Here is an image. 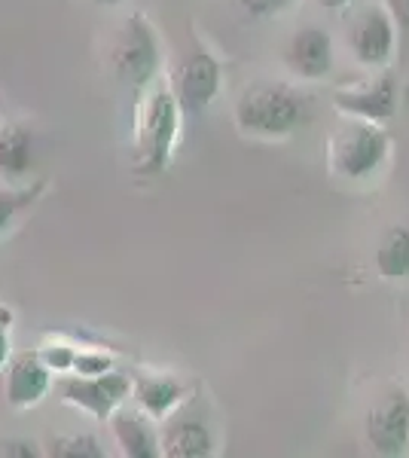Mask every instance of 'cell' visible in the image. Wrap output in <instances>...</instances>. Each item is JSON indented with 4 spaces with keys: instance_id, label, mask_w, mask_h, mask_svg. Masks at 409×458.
I'll return each mask as SVG.
<instances>
[{
    "instance_id": "obj_14",
    "label": "cell",
    "mask_w": 409,
    "mask_h": 458,
    "mask_svg": "<svg viewBox=\"0 0 409 458\" xmlns=\"http://www.w3.org/2000/svg\"><path fill=\"white\" fill-rule=\"evenodd\" d=\"M132 397L141 412H147L153 422H162L183 401V386L175 376H141L132 382Z\"/></svg>"
},
{
    "instance_id": "obj_3",
    "label": "cell",
    "mask_w": 409,
    "mask_h": 458,
    "mask_svg": "<svg viewBox=\"0 0 409 458\" xmlns=\"http://www.w3.org/2000/svg\"><path fill=\"white\" fill-rule=\"evenodd\" d=\"M391 138L379 129V123H358L330 138V172L348 181L370 177L388 159Z\"/></svg>"
},
{
    "instance_id": "obj_10",
    "label": "cell",
    "mask_w": 409,
    "mask_h": 458,
    "mask_svg": "<svg viewBox=\"0 0 409 458\" xmlns=\"http://www.w3.org/2000/svg\"><path fill=\"white\" fill-rule=\"evenodd\" d=\"M337 107L348 116H358L363 123H385L397 110V86H394L391 73H382L376 83L348 89V92L333 95Z\"/></svg>"
},
{
    "instance_id": "obj_2",
    "label": "cell",
    "mask_w": 409,
    "mask_h": 458,
    "mask_svg": "<svg viewBox=\"0 0 409 458\" xmlns=\"http://www.w3.org/2000/svg\"><path fill=\"white\" fill-rule=\"evenodd\" d=\"M181 105L171 89H156L144 101L138 120V172L159 174L175 157L177 138H181Z\"/></svg>"
},
{
    "instance_id": "obj_26",
    "label": "cell",
    "mask_w": 409,
    "mask_h": 458,
    "mask_svg": "<svg viewBox=\"0 0 409 458\" xmlns=\"http://www.w3.org/2000/svg\"><path fill=\"white\" fill-rule=\"evenodd\" d=\"M95 4H101V6H116V4H123V0H95Z\"/></svg>"
},
{
    "instance_id": "obj_19",
    "label": "cell",
    "mask_w": 409,
    "mask_h": 458,
    "mask_svg": "<svg viewBox=\"0 0 409 458\" xmlns=\"http://www.w3.org/2000/svg\"><path fill=\"white\" fill-rule=\"evenodd\" d=\"M114 370V360L104 352H77L73 354V367L71 373L77 376H95V373H107Z\"/></svg>"
},
{
    "instance_id": "obj_9",
    "label": "cell",
    "mask_w": 409,
    "mask_h": 458,
    "mask_svg": "<svg viewBox=\"0 0 409 458\" xmlns=\"http://www.w3.org/2000/svg\"><path fill=\"white\" fill-rule=\"evenodd\" d=\"M352 53L367 68H382L394 55V19L388 10H367L352 28Z\"/></svg>"
},
{
    "instance_id": "obj_13",
    "label": "cell",
    "mask_w": 409,
    "mask_h": 458,
    "mask_svg": "<svg viewBox=\"0 0 409 458\" xmlns=\"http://www.w3.org/2000/svg\"><path fill=\"white\" fill-rule=\"evenodd\" d=\"M34 135L25 125H0V183L21 187L34 172Z\"/></svg>"
},
{
    "instance_id": "obj_5",
    "label": "cell",
    "mask_w": 409,
    "mask_h": 458,
    "mask_svg": "<svg viewBox=\"0 0 409 458\" xmlns=\"http://www.w3.org/2000/svg\"><path fill=\"white\" fill-rule=\"evenodd\" d=\"M62 401L77 406V410L89 412L95 422H107L114 416V410L132 397V379L125 373L107 370V373H95V376H77L64 379L62 386Z\"/></svg>"
},
{
    "instance_id": "obj_11",
    "label": "cell",
    "mask_w": 409,
    "mask_h": 458,
    "mask_svg": "<svg viewBox=\"0 0 409 458\" xmlns=\"http://www.w3.org/2000/svg\"><path fill=\"white\" fill-rule=\"evenodd\" d=\"M287 68L300 80H324L333 68V40L324 28H302L287 47Z\"/></svg>"
},
{
    "instance_id": "obj_1",
    "label": "cell",
    "mask_w": 409,
    "mask_h": 458,
    "mask_svg": "<svg viewBox=\"0 0 409 458\" xmlns=\"http://www.w3.org/2000/svg\"><path fill=\"white\" fill-rule=\"evenodd\" d=\"M306 123V98L285 83L244 89L235 105V125L254 138H285Z\"/></svg>"
},
{
    "instance_id": "obj_22",
    "label": "cell",
    "mask_w": 409,
    "mask_h": 458,
    "mask_svg": "<svg viewBox=\"0 0 409 458\" xmlns=\"http://www.w3.org/2000/svg\"><path fill=\"white\" fill-rule=\"evenodd\" d=\"M0 455L37 458V455H43V449H40V443H37V440H19V437H10V440H0Z\"/></svg>"
},
{
    "instance_id": "obj_18",
    "label": "cell",
    "mask_w": 409,
    "mask_h": 458,
    "mask_svg": "<svg viewBox=\"0 0 409 458\" xmlns=\"http://www.w3.org/2000/svg\"><path fill=\"white\" fill-rule=\"evenodd\" d=\"M43 455L49 458H104V446L92 434H58L47 443Z\"/></svg>"
},
{
    "instance_id": "obj_21",
    "label": "cell",
    "mask_w": 409,
    "mask_h": 458,
    "mask_svg": "<svg viewBox=\"0 0 409 458\" xmlns=\"http://www.w3.org/2000/svg\"><path fill=\"white\" fill-rule=\"evenodd\" d=\"M242 10L248 13V16L254 19H269V16H278V13H285L294 0H239Z\"/></svg>"
},
{
    "instance_id": "obj_6",
    "label": "cell",
    "mask_w": 409,
    "mask_h": 458,
    "mask_svg": "<svg viewBox=\"0 0 409 458\" xmlns=\"http://www.w3.org/2000/svg\"><path fill=\"white\" fill-rule=\"evenodd\" d=\"M223 64L208 49H192L171 73V95L183 114H202L220 92Z\"/></svg>"
},
{
    "instance_id": "obj_23",
    "label": "cell",
    "mask_w": 409,
    "mask_h": 458,
    "mask_svg": "<svg viewBox=\"0 0 409 458\" xmlns=\"http://www.w3.org/2000/svg\"><path fill=\"white\" fill-rule=\"evenodd\" d=\"M388 16L409 31V0H388Z\"/></svg>"
},
{
    "instance_id": "obj_7",
    "label": "cell",
    "mask_w": 409,
    "mask_h": 458,
    "mask_svg": "<svg viewBox=\"0 0 409 458\" xmlns=\"http://www.w3.org/2000/svg\"><path fill=\"white\" fill-rule=\"evenodd\" d=\"M367 440L379 455H400L409 446V397L391 391L367 416Z\"/></svg>"
},
{
    "instance_id": "obj_16",
    "label": "cell",
    "mask_w": 409,
    "mask_h": 458,
    "mask_svg": "<svg viewBox=\"0 0 409 458\" xmlns=\"http://www.w3.org/2000/svg\"><path fill=\"white\" fill-rule=\"evenodd\" d=\"M376 269L388 282H404L409 278V229L406 226H391L382 235L376 250Z\"/></svg>"
},
{
    "instance_id": "obj_8",
    "label": "cell",
    "mask_w": 409,
    "mask_h": 458,
    "mask_svg": "<svg viewBox=\"0 0 409 458\" xmlns=\"http://www.w3.org/2000/svg\"><path fill=\"white\" fill-rule=\"evenodd\" d=\"M52 370L43 364L37 352H21L13 360H6V382L4 394L13 410H31L49 394Z\"/></svg>"
},
{
    "instance_id": "obj_24",
    "label": "cell",
    "mask_w": 409,
    "mask_h": 458,
    "mask_svg": "<svg viewBox=\"0 0 409 458\" xmlns=\"http://www.w3.org/2000/svg\"><path fill=\"white\" fill-rule=\"evenodd\" d=\"M10 360V315H0V370Z\"/></svg>"
},
{
    "instance_id": "obj_17",
    "label": "cell",
    "mask_w": 409,
    "mask_h": 458,
    "mask_svg": "<svg viewBox=\"0 0 409 458\" xmlns=\"http://www.w3.org/2000/svg\"><path fill=\"white\" fill-rule=\"evenodd\" d=\"M43 190H47V181L34 183V187H6V183H0V235L16 224L21 211L31 208L43 196Z\"/></svg>"
},
{
    "instance_id": "obj_15",
    "label": "cell",
    "mask_w": 409,
    "mask_h": 458,
    "mask_svg": "<svg viewBox=\"0 0 409 458\" xmlns=\"http://www.w3.org/2000/svg\"><path fill=\"white\" fill-rule=\"evenodd\" d=\"M159 453L166 458H208L214 453L211 431L202 422H171L159 434Z\"/></svg>"
},
{
    "instance_id": "obj_4",
    "label": "cell",
    "mask_w": 409,
    "mask_h": 458,
    "mask_svg": "<svg viewBox=\"0 0 409 458\" xmlns=\"http://www.w3.org/2000/svg\"><path fill=\"white\" fill-rule=\"evenodd\" d=\"M110 58H114L116 77L135 89H144L159 71V37H156V28L144 16H132L123 25L120 37H116Z\"/></svg>"
},
{
    "instance_id": "obj_20",
    "label": "cell",
    "mask_w": 409,
    "mask_h": 458,
    "mask_svg": "<svg viewBox=\"0 0 409 458\" xmlns=\"http://www.w3.org/2000/svg\"><path fill=\"white\" fill-rule=\"evenodd\" d=\"M37 354H40L43 364H47L52 373H71L77 349H71V345H64V343H52V345H43Z\"/></svg>"
},
{
    "instance_id": "obj_25",
    "label": "cell",
    "mask_w": 409,
    "mask_h": 458,
    "mask_svg": "<svg viewBox=\"0 0 409 458\" xmlns=\"http://www.w3.org/2000/svg\"><path fill=\"white\" fill-rule=\"evenodd\" d=\"M324 6H330V10H342V6L348 4V0H321Z\"/></svg>"
},
{
    "instance_id": "obj_12",
    "label": "cell",
    "mask_w": 409,
    "mask_h": 458,
    "mask_svg": "<svg viewBox=\"0 0 409 458\" xmlns=\"http://www.w3.org/2000/svg\"><path fill=\"white\" fill-rule=\"evenodd\" d=\"M110 431H114V440L120 446L123 455L129 458H156L159 453V434L153 428V419L141 410H129V406H120L114 410V416L107 419Z\"/></svg>"
}]
</instances>
